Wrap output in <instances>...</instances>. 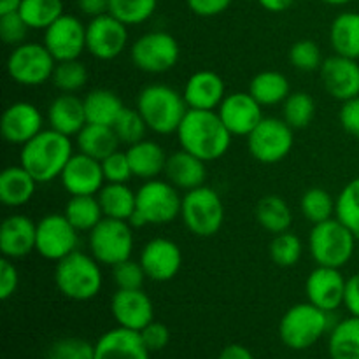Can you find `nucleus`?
I'll use <instances>...</instances> for the list:
<instances>
[{"mask_svg": "<svg viewBox=\"0 0 359 359\" xmlns=\"http://www.w3.org/2000/svg\"><path fill=\"white\" fill-rule=\"evenodd\" d=\"M231 137L217 111L189 109L177 130L181 149L195 154L205 163L219 160L228 153Z\"/></svg>", "mask_w": 359, "mask_h": 359, "instance_id": "f257e3e1", "label": "nucleus"}, {"mask_svg": "<svg viewBox=\"0 0 359 359\" xmlns=\"http://www.w3.org/2000/svg\"><path fill=\"white\" fill-rule=\"evenodd\" d=\"M72 154L74 149L70 137L48 128L42 130L30 142L21 146L20 165L34 175L39 184L41 182L44 184L62 175Z\"/></svg>", "mask_w": 359, "mask_h": 359, "instance_id": "f03ea898", "label": "nucleus"}, {"mask_svg": "<svg viewBox=\"0 0 359 359\" xmlns=\"http://www.w3.org/2000/svg\"><path fill=\"white\" fill-rule=\"evenodd\" d=\"M137 111L147 128L158 135L177 133L186 112L189 111L182 93L167 84H149L137 97Z\"/></svg>", "mask_w": 359, "mask_h": 359, "instance_id": "7ed1b4c3", "label": "nucleus"}, {"mask_svg": "<svg viewBox=\"0 0 359 359\" xmlns=\"http://www.w3.org/2000/svg\"><path fill=\"white\" fill-rule=\"evenodd\" d=\"M55 284L60 293L74 302H88L97 297L104 284L100 263L86 252L74 251L56 262Z\"/></svg>", "mask_w": 359, "mask_h": 359, "instance_id": "20e7f679", "label": "nucleus"}, {"mask_svg": "<svg viewBox=\"0 0 359 359\" xmlns=\"http://www.w3.org/2000/svg\"><path fill=\"white\" fill-rule=\"evenodd\" d=\"M137 205L130 224H168L181 216L182 196L172 182L161 179H149L137 189Z\"/></svg>", "mask_w": 359, "mask_h": 359, "instance_id": "39448f33", "label": "nucleus"}, {"mask_svg": "<svg viewBox=\"0 0 359 359\" xmlns=\"http://www.w3.org/2000/svg\"><path fill=\"white\" fill-rule=\"evenodd\" d=\"M356 235L337 217L312 226L309 249L318 266L342 269L351 262L356 249Z\"/></svg>", "mask_w": 359, "mask_h": 359, "instance_id": "423d86ee", "label": "nucleus"}, {"mask_svg": "<svg viewBox=\"0 0 359 359\" xmlns=\"http://www.w3.org/2000/svg\"><path fill=\"white\" fill-rule=\"evenodd\" d=\"M328 314L311 302L293 305L279 323V337L284 346L293 351H304L318 344L328 332Z\"/></svg>", "mask_w": 359, "mask_h": 359, "instance_id": "0eeeda50", "label": "nucleus"}, {"mask_svg": "<svg viewBox=\"0 0 359 359\" xmlns=\"http://www.w3.org/2000/svg\"><path fill=\"white\" fill-rule=\"evenodd\" d=\"M182 223L193 235L209 238L223 228L224 205L219 193L209 186L189 189L182 196Z\"/></svg>", "mask_w": 359, "mask_h": 359, "instance_id": "6e6552de", "label": "nucleus"}, {"mask_svg": "<svg viewBox=\"0 0 359 359\" xmlns=\"http://www.w3.org/2000/svg\"><path fill=\"white\" fill-rule=\"evenodd\" d=\"M90 252L100 265L116 266L132 258L133 231L128 221L104 217L88 237Z\"/></svg>", "mask_w": 359, "mask_h": 359, "instance_id": "1a4fd4ad", "label": "nucleus"}, {"mask_svg": "<svg viewBox=\"0 0 359 359\" xmlns=\"http://www.w3.org/2000/svg\"><path fill=\"white\" fill-rule=\"evenodd\" d=\"M56 60L44 44L23 42L16 46L6 63L7 74L21 86H41L51 81Z\"/></svg>", "mask_w": 359, "mask_h": 359, "instance_id": "9d476101", "label": "nucleus"}, {"mask_svg": "<svg viewBox=\"0 0 359 359\" xmlns=\"http://www.w3.org/2000/svg\"><path fill=\"white\" fill-rule=\"evenodd\" d=\"M132 63L147 74H165L177 65L181 48L168 32H149L137 39L130 49Z\"/></svg>", "mask_w": 359, "mask_h": 359, "instance_id": "9b49d317", "label": "nucleus"}, {"mask_svg": "<svg viewBox=\"0 0 359 359\" xmlns=\"http://www.w3.org/2000/svg\"><path fill=\"white\" fill-rule=\"evenodd\" d=\"M294 146L293 128L284 119L263 118L248 135V147L256 161L273 165L283 161Z\"/></svg>", "mask_w": 359, "mask_h": 359, "instance_id": "f8f14e48", "label": "nucleus"}, {"mask_svg": "<svg viewBox=\"0 0 359 359\" xmlns=\"http://www.w3.org/2000/svg\"><path fill=\"white\" fill-rule=\"evenodd\" d=\"M79 231L70 224L65 214H48L37 223L35 251L49 262H60L77 251Z\"/></svg>", "mask_w": 359, "mask_h": 359, "instance_id": "ddd939ff", "label": "nucleus"}, {"mask_svg": "<svg viewBox=\"0 0 359 359\" xmlns=\"http://www.w3.org/2000/svg\"><path fill=\"white\" fill-rule=\"evenodd\" d=\"M128 44V27L114 18L112 14L91 18L86 25V51L93 58L109 62L121 53H125Z\"/></svg>", "mask_w": 359, "mask_h": 359, "instance_id": "4468645a", "label": "nucleus"}, {"mask_svg": "<svg viewBox=\"0 0 359 359\" xmlns=\"http://www.w3.org/2000/svg\"><path fill=\"white\" fill-rule=\"evenodd\" d=\"M42 44L56 62L79 60V56L86 51V27L74 14H62L44 30Z\"/></svg>", "mask_w": 359, "mask_h": 359, "instance_id": "2eb2a0df", "label": "nucleus"}, {"mask_svg": "<svg viewBox=\"0 0 359 359\" xmlns=\"http://www.w3.org/2000/svg\"><path fill=\"white\" fill-rule=\"evenodd\" d=\"M262 107L263 105L249 91H238L224 97L217 107V114L231 135L248 137L265 118Z\"/></svg>", "mask_w": 359, "mask_h": 359, "instance_id": "dca6fc26", "label": "nucleus"}, {"mask_svg": "<svg viewBox=\"0 0 359 359\" xmlns=\"http://www.w3.org/2000/svg\"><path fill=\"white\" fill-rule=\"evenodd\" d=\"M140 265L147 279L154 283H168L182 266L181 248L168 238H153L140 252Z\"/></svg>", "mask_w": 359, "mask_h": 359, "instance_id": "f3484780", "label": "nucleus"}, {"mask_svg": "<svg viewBox=\"0 0 359 359\" xmlns=\"http://www.w3.org/2000/svg\"><path fill=\"white\" fill-rule=\"evenodd\" d=\"M63 189L74 195H98L105 184L102 163L84 153H74L60 175Z\"/></svg>", "mask_w": 359, "mask_h": 359, "instance_id": "a211bd4d", "label": "nucleus"}, {"mask_svg": "<svg viewBox=\"0 0 359 359\" xmlns=\"http://www.w3.org/2000/svg\"><path fill=\"white\" fill-rule=\"evenodd\" d=\"M321 83L328 95L340 102L359 97V63L347 56H330L323 62Z\"/></svg>", "mask_w": 359, "mask_h": 359, "instance_id": "6ab92c4d", "label": "nucleus"}, {"mask_svg": "<svg viewBox=\"0 0 359 359\" xmlns=\"http://www.w3.org/2000/svg\"><path fill=\"white\" fill-rule=\"evenodd\" d=\"M44 130L42 112L30 102H16L4 111L0 132L6 142L25 146Z\"/></svg>", "mask_w": 359, "mask_h": 359, "instance_id": "aec40b11", "label": "nucleus"}, {"mask_svg": "<svg viewBox=\"0 0 359 359\" xmlns=\"http://www.w3.org/2000/svg\"><path fill=\"white\" fill-rule=\"evenodd\" d=\"M112 318L118 326L140 332L154 321V305L142 290H118L111 300Z\"/></svg>", "mask_w": 359, "mask_h": 359, "instance_id": "412c9836", "label": "nucleus"}, {"mask_svg": "<svg viewBox=\"0 0 359 359\" xmlns=\"http://www.w3.org/2000/svg\"><path fill=\"white\" fill-rule=\"evenodd\" d=\"M346 283L340 269L318 266L311 272L305 283V293L309 302L326 312H333L344 305Z\"/></svg>", "mask_w": 359, "mask_h": 359, "instance_id": "4be33fe9", "label": "nucleus"}, {"mask_svg": "<svg viewBox=\"0 0 359 359\" xmlns=\"http://www.w3.org/2000/svg\"><path fill=\"white\" fill-rule=\"evenodd\" d=\"M37 223L23 214L6 217L0 226V251L4 258L20 259L35 251Z\"/></svg>", "mask_w": 359, "mask_h": 359, "instance_id": "5701e85b", "label": "nucleus"}, {"mask_svg": "<svg viewBox=\"0 0 359 359\" xmlns=\"http://www.w3.org/2000/svg\"><path fill=\"white\" fill-rule=\"evenodd\" d=\"M182 97L189 109L216 111L226 97V84L219 74L212 70H198L186 81Z\"/></svg>", "mask_w": 359, "mask_h": 359, "instance_id": "b1692460", "label": "nucleus"}, {"mask_svg": "<svg viewBox=\"0 0 359 359\" xmlns=\"http://www.w3.org/2000/svg\"><path fill=\"white\" fill-rule=\"evenodd\" d=\"M93 346L95 359H149L151 354L139 332L121 326L105 332Z\"/></svg>", "mask_w": 359, "mask_h": 359, "instance_id": "393cba45", "label": "nucleus"}, {"mask_svg": "<svg viewBox=\"0 0 359 359\" xmlns=\"http://www.w3.org/2000/svg\"><path fill=\"white\" fill-rule=\"evenodd\" d=\"M49 128L67 137H76L86 126L84 102L74 93H62L48 107Z\"/></svg>", "mask_w": 359, "mask_h": 359, "instance_id": "a878e982", "label": "nucleus"}, {"mask_svg": "<svg viewBox=\"0 0 359 359\" xmlns=\"http://www.w3.org/2000/svg\"><path fill=\"white\" fill-rule=\"evenodd\" d=\"M165 175H167V181L172 182L177 189L189 191V189L200 188L205 184L207 179L205 161L184 149L175 151L168 156Z\"/></svg>", "mask_w": 359, "mask_h": 359, "instance_id": "bb28decb", "label": "nucleus"}, {"mask_svg": "<svg viewBox=\"0 0 359 359\" xmlns=\"http://www.w3.org/2000/svg\"><path fill=\"white\" fill-rule=\"evenodd\" d=\"M39 182L21 165L4 168L0 174V202L7 207H21L30 202Z\"/></svg>", "mask_w": 359, "mask_h": 359, "instance_id": "cd10ccee", "label": "nucleus"}, {"mask_svg": "<svg viewBox=\"0 0 359 359\" xmlns=\"http://www.w3.org/2000/svg\"><path fill=\"white\" fill-rule=\"evenodd\" d=\"M128 160L132 165L133 177H140L144 181L156 179L167 167V153L163 147L154 140H140V142L128 146Z\"/></svg>", "mask_w": 359, "mask_h": 359, "instance_id": "c85d7f7f", "label": "nucleus"}, {"mask_svg": "<svg viewBox=\"0 0 359 359\" xmlns=\"http://www.w3.org/2000/svg\"><path fill=\"white\" fill-rule=\"evenodd\" d=\"M330 44L335 55L359 60V13H340L330 27Z\"/></svg>", "mask_w": 359, "mask_h": 359, "instance_id": "c756f323", "label": "nucleus"}, {"mask_svg": "<svg viewBox=\"0 0 359 359\" xmlns=\"http://www.w3.org/2000/svg\"><path fill=\"white\" fill-rule=\"evenodd\" d=\"M97 196L105 217L130 223L133 212H135L137 193L130 189L126 182H105Z\"/></svg>", "mask_w": 359, "mask_h": 359, "instance_id": "7c9ffc66", "label": "nucleus"}, {"mask_svg": "<svg viewBox=\"0 0 359 359\" xmlns=\"http://www.w3.org/2000/svg\"><path fill=\"white\" fill-rule=\"evenodd\" d=\"M76 139L79 153L88 154L98 161L118 151V146L121 144L112 126L95 125V123H86V126L76 135Z\"/></svg>", "mask_w": 359, "mask_h": 359, "instance_id": "2f4dec72", "label": "nucleus"}, {"mask_svg": "<svg viewBox=\"0 0 359 359\" xmlns=\"http://www.w3.org/2000/svg\"><path fill=\"white\" fill-rule=\"evenodd\" d=\"M83 102L88 123H95V125L114 126L116 119L125 111L121 98L114 91L105 90V88L90 91L83 98Z\"/></svg>", "mask_w": 359, "mask_h": 359, "instance_id": "473e14b6", "label": "nucleus"}, {"mask_svg": "<svg viewBox=\"0 0 359 359\" xmlns=\"http://www.w3.org/2000/svg\"><path fill=\"white\" fill-rule=\"evenodd\" d=\"M249 93L262 105H279L290 97L291 86L284 74L277 70H263L251 79Z\"/></svg>", "mask_w": 359, "mask_h": 359, "instance_id": "72a5a7b5", "label": "nucleus"}, {"mask_svg": "<svg viewBox=\"0 0 359 359\" xmlns=\"http://www.w3.org/2000/svg\"><path fill=\"white\" fill-rule=\"evenodd\" d=\"M63 214L77 231H91L105 217L97 195L70 196Z\"/></svg>", "mask_w": 359, "mask_h": 359, "instance_id": "f704fd0d", "label": "nucleus"}, {"mask_svg": "<svg viewBox=\"0 0 359 359\" xmlns=\"http://www.w3.org/2000/svg\"><path fill=\"white\" fill-rule=\"evenodd\" d=\"M256 219L263 230L279 235L290 230L293 214L286 200L277 195H266L256 205Z\"/></svg>", "mask_w": 359, "mask_h": 359, "instance_id": "c9c22d12", "label": "nucleus"}, {"mask_svg": "<svg viewBox=\"0 0 359 359\" xmlns=\"http://www.w3.org/2000/svg\"><path fill=\"white\" fill-rule=\"evenodd\" d=\"M328 353L332 359H359V318L342 319L332 330Z\"/></svg>", "mask_w": 359, "mask_h": 359, "instance_id": "e433bc0d", "label": "nucleus"}, {"mask_svg": "<svg viewBox=\"0 0 359 359\" xmlns=\"http://www.w3.org/2000/svg\"><path fill=\"white\" fill-rule=\"evenodd\" d=\"M30 30H46L63 13V0H23L18 9Z\"/></svg>", "mask_w": 359, "mask_h": 359, "instance_id": "4c0bfd02", "label": "nucleus"}, {"mask_svg": "<svg viewBox=\"0 0 359 359\" xmlns=\"http://www.w3.org/2000/svg\"><path fill=\"white\" fill-rule=\"evenodd\" d=\"M316 116V102L305 91H294L283 104V119L293 130H304Z\"/></svg>", "mask_w": 359, "mask_h": 359, "instance_id": "58836bf2", "label": "nucleus"}, {"mask_svg": "<svg viewBox=\"0 0 359 359\" xmlns=\"http://www.w3.org/2000/svg\"><path fill=\"white\" fill-rule=\"evenodd\" d=\"M300 210L312 224L323 223L335 216V200L326 189L311 188L302 196Z\"/></svg>", "mask_w": 359, "mask_h": 359, "instance_id": "ea45409f", "label": "nucleus"}, {"mask_svg": "<svg viewBox=\"0 0 359 359\" xmlns=\"http://www.w3.org/2000/svg\"><path fill=\"white\" fill-rule=\"evenodd\" d=\"M156 7L158 0H109V14L118 18L126 27L146 23Z\"/></svg>", "mask_w": 359, "mask_h": 359, "instance_id": "a19ab883", "label": "nucleus"}, {"mask_svg": "<svg viewBox=\"0 0 359 359\" xmlns=\"http://www.w3.org/2000/svg\"><path fill=\"white\" fill-rule=\"evenodd\" d=\"M335 217L359 238V177L347 182L337 196Z\"/></svg>", "mask_w": 359, "mask_h": 359, "instance_id": "79ce46f5", "label": "nucleus"}, {"mask_svg": "<svg viewBox=\"0 0 359 359\" xmlns=\"http://www.w3.org/2000/svg\"><path fill=\"white\" fill-rule=\"evenodd\" d=\"M51 83L58 88L62 93H77L83 90L88 83V70L84 63L79 60H67V62H56L55 72H53Z\"/></svg>", "mask_w": 359, "mask_h": 359, "instance_id": "37998d69", "label": "nucleus"}, {"mask_svg": "<svg viewBox=\"0 0 359 359\" xmlns=\"http://www.w3.org/2000/svg\"><path fill=\"white\" fill-rule=\"evenodd\" d=\"M304 252L302 241L290 230L276 235L270 242V258L280 269H291L297 265Z\"/></svg>", "mask_w": 359, "mask_h": 359, "instance_id": "c03bdc74", "label": "nucleus"}, {"mask_svg": "<svg viewBox=\"0 0 359 359\" xmlns=\"http://www.w3.org/2000/svg\"><path fill=\"white\" fill-rule=\"evenodd\" d=\"M112 128H114L119 142L128 144V146L144 140V137H146V130H149L147 128L146 121H144V118L140 116V112L137 111V107L135 109L125 107V111L119 114V118L116 119Z\"/></svg>", "mask_w": 359, "mask_h": 359, "instance_id": "a18cd8bd", "label": "nucleus"}, {"mask_svg": "<svg viewBox=\"0 0 359 359\" xmlns=\"http://www.w3.org/2000/svg\"><path fill=\"white\" fill-rule=\"evenodd\" d=\"M323 62H325L323 60V53L314 41L302 39V41L294 42L291 46L290 63L297 70H302V72H314V70L321 69Z\"/></svg>", "mask_w": 359, "mask_h": 359, "instance_id": "49530a36", "label": "nucleus"}, {"mask_svg": "<svg viewBox=\"0 0 359 359\" xmlns=\"http://www.w3.org/2000/svg\"><path fill=\"white\" fill-rule=\"evenodd\" d=\"M46 359H95V346L83 339H62L53 344Z\"/></svg>", "mask_w": 359, "mask_h": 359, "instance_id": "de8ad7c7", "label": "nucleus"}, {"mask_svg": "<svg viewBox=\"0 0 359 359\" xmlns=\"http://www.w3.org/2000/svg\"><path fill=\"white\" fill-rule=\"evenodd\" d=\"M28 32H30V27L18 11L0 14V39L4 41V44L13 46V48L23 44L27 42L25 39H27Z\"/></svg>", "mask_w": 359, "mask_h": 359, "instance_id": "09e8293b", "label": "nucleus"}, {"mask_svg": "<svg viewBox=\"0 0 359 359\" xmlns=\"http://www.w3.org/2000/svg\"><path fill=\"white\" fill-rule=\"evenodd\" d=\"M112 273L118 290H142L144 280L147 279L140 262H133L132 258L112 266Z\"/></svg>", "mask_w": 359, "mask_h": 359, "instance_id": "8fccbe9b", "label": "nucleus"}, {"mask_svg": "<svg viewBox=\"0 0 359 359\" xmlns=\"http://www.w3.org/2000/svg\"><path fill=\"white\" fill-rule=\"evenodd\" d=\"M100 163L105 182H128L133 177L128 154L123 153V151H114L107 158H104Z\"/></svg>", "mask_w": 359, "mask_h": 359, "instance_id": "3c124183", "label": "nucleus"}, {"mask_svg": "<svg viewBox=\"0 0 359 359\" xmlns=\"http://www.w3.org/2000/svg\"><path fill=\"white\" fill-rule=\"evenodd\" d=\"M140 337H142L144 346L149 349V353H156V351L165 349L170 342V332L163 323L151 321L144 330H140Z\"/></svg>", "mask_w": 359, "mask_h": 359, "instance_id": "603ef678", "label": "nucleus"}, {"mask_svg": "<svg viewBox=\"0 0 359 359\" xmlns=\"http://www.w3.org/2000/svg\"><path fill=\"white\" fill-rule=\"evenodd\" d=\"M14 259H0V300L7 302L18 291L20 284V272H18Z\"/></svg>", "mask_w": 359, "mask_h": 359, "instance_id": "864d4df0", "label": "nucleus"}, {"mask_svg": "<svg viewBox=\"0 0 359 359\" xmlns=\"http://www.w3.org/2000/svg\"><path fill=\"white\" fill-rule=\"evenodd\" d=\"M339 119L346 133H349L354 139H359V97L342 102Z\"/></svg>", "mask_w": 359, "mask_h": 359, "instance_id": "5fc2aeb1", "label": "nucleus"}, {"mask_svg": "<svg viewBox=\"0 0 359 359\" xmlns=\"http://www.w3.org/2000/svg\"><path fill=\"white\" fill-rule=\"evenodd\" d=\"M233 0H186L189 11L196 16L212 18L223 14Z\"/></svg>", "mask_w": 359, "mask_h": 359, "instance_id": "6e6d98bb", "label": "nucleus"}, {"mask_svg": "<svg viewBox=\"0 0 359 359\" xmlns=\"http://www.w3.org/2000/svg\"><path fill=\"white\" fill-rule=\"evenodd\" d=\"M344 307L351 316L359 318V273H354L346 283V294H344Z\"/></svg>", "mask_w": 359, "mask_h": 359, "instance_id": "4d7b16f0", "label": "nucleus"}, {"mask_svg": "<svg viewBox=\"0 0 359 359\" xmlns=\"http://www.w3.org/2000/svg\"><path fill=\"white\" fill-rule=\"evenodd\" d=\"M77 7L86 16L97 18L109 13V0H77Z\"/></svg>", "mask_w": 359, "mask_h": 359, "instance_id": "13d9d810", "label": "nucleus"}, {"mask_svg": "<svg viewBox=\"0 0 359 359\" xmlns=\"http://www.w3.org/2000/svg\"><path fill=\"white\" fill-rule=\"evenodd\" d=\"M217 359H255L251 351L244 346H238V344H231V346L224 347L219 353Z\"/></svg>", "mask_w": 359, "mask_h": 359, "instance_id": "bf43d9fd", "label": "nucleus"}, {"mask_svg": "<svg viewBox=\"0 0 359 359\" xmlns=\"http://www.w3.org/2000/svg\"><path fill=\"white\" fill-rule=\"evenodd\" d=\"M258 2L269 13H283L293 6L294 0H258Z\"/></svg>", "mask_w": 359, "mask_h": 359, "instance_id": "052dcab7", "label": "nucleus"}, {"mask_svg": "<svg viewBox=\"0 0 359 359\" xmlns=\"http://www.w3.org/2000/svg\"><path fill=\"white\" fill-rule=\"evenodd\" d=\"M23 0H0V14L13 13V11L20 9Z\"/></svg>", "mask_w": 359, "mask_h": 359, "instance_id": "680f3d73", "label": "nucleus"}, {"mask_svg": "<svg viewBox=\"0 0 359 359\" xmlns=\"http://www.w3.org/2000/svg\"><path fill=\"white\" fill-rule=\"evenodd\" d=\"M321 2L328 4V6H347V4L354 2V0H321Z\"/></svg>", "mask_w": 359, "mask_h": 359, "instance_id": "e2e57ef3", "label": "nucleus"}]
</instances>
